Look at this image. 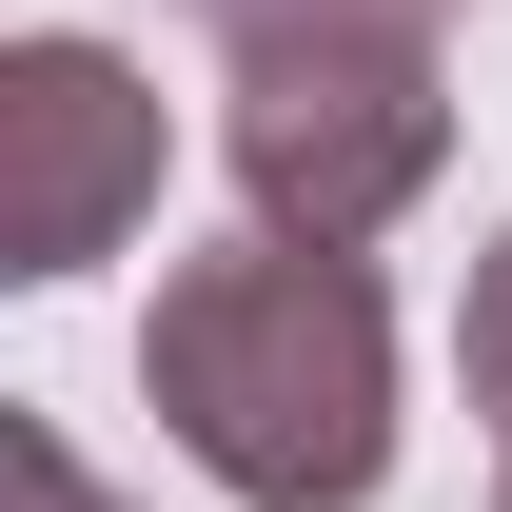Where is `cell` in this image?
Segmentation results:
<instances>
[{"mask_svg": "<svg viewBox=\"0 0 512 512\" xmlns=\"http://www.w3.org/2000/svg\"><path fill=\"white\" fill-rule=\"evenodd\" d=\"M158 158H178V119L119 40H0V276L20 296L99 276L158 217Z\"/></svg>", "mask_w": 512, "mask_h": 512, "instance_id": "3957f363", "label": "cell"}, {"mask_svg": "<svg viewBox=\"0 0 512 512\" xmlns=\"http://www.w3.org/2000/svg\"><path fill=\"white\" fill-rule=\"evenodd\" d=\"M493 512H512V493H493Z\"/></svg>", "mask_w": 512, "mask_h": 512, "instance_id": "52a82bcc", "label": "cell"}, {"mask_svg": "<svg viewBox=\"0 0 512 512\" xmlns=\"http://www.w3.org/2000/svg\"><path fill=\"white\" fill-rule=\"evenodd\" d=\"M138 394L237 512H375L394 493V296H375V256H296V237L178 256L158 316H138Z\"/></svg>", "mask_w": 512, "mask_h": 512, "instance_id": "6da1fadb", "label": "cell"}, {"mask_svg": "<svg viewBox=\"0 0 512 512\" xmlns=\"http://www.w3.org/2000/svg\"><path fill=\"white\" fill-rule=\"evenodd\" d=\"M217 158H237L256 237L375 256L453 178V79H434V40H256L217 79Z\"/></svg>", "mask_w": 512, "mask_h": 512, "instance_id": "7a4b0ae2", "label": "cell"}, {"mask_svg": "<svg viewBox=\"0 0 512 512\" xmlns=\"http://www.w3.org/2000/svg\"><path fill=\"white\" fill-rule=\"evenodd\" d=\"M178 20H217V40L256 60V40H434L453 0H178Z\"/></svg>", "mask_w": 512, "mask_h": 512, "instance_id": "277c9868", "label": "cell"}, {"mask_svg": "<svg viewBox=\"0 0 512 512\" xmlns=\"http://www.w3.org/2000/svg\"><path fill=\"white\" fill-rule=\"evenodd\" d=\"M0 493H20V512H119V493H99V473H79L60 434H40V414H20V434H0Z\"/></svg>", "mask_w": 512, "mask_h": 512, "instance_id": "8992f818", "label": "cell"}, {"mask_svg": "<svg viewBox=\"0 0 512 512\" xmlns=\"http://www.w3.org/2000/svg\"><path fill=\"white\" fill-rule=\"evenodd\" d=\"M453 375H473V414L512 434V237L473 256V296H453Z\"/></svg>", "mask_w": 512, "mask_h": 512, "instance_id": "5b68a950", "label": "cell"}]
</instances>
